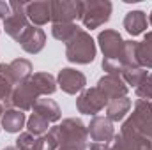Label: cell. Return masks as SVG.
<instances>
[{"label":"cell","mask_w":152,"mask_h":150,"mask_svg":"<svg viewBox=\"0 0 152 150\" xmlns=\"http://www.w3.org/2000/svg\"><path fill=\"white\" fill-rule=\"evenodd\" d=\"M57 88H58L57 79L50 73H34L27 81L14 87L9 104H11V108L28 111L34 108L37 99H41L42 95L48 97V95L55 94Z\"/></svg>","instance_id":"6da1fadb"},{"label":"cell","mask_w":152,"mask_h":150,"mask_svg":"<svg viewBox=\"0 0 152 150\" xmlns=\"http://www.w3.org/2000/svg\"><path fill=\"white\" fill-rule=\"evenodd\" d=\"M58 147H88V131L80 118H66L62 124L51 127Z\"/></svg>","instance_id":"7a4b0ae2"},{"label":"cell","mask_w":152,"mask_h":150,"mask_svg":"<svg viewBox=\"0 0 152 150\" xmlns=\"http://www.w3.org/2000/svg\"><path fill=\"white\" fill-rule=\"evenodd\" d=\"M96 51H97L96 41L83 28H80L75 34V37L66 44V58L71 64H78V66H87L94 62Z\"/></svg>","instance_id":"3957f363"},{"label":"cell","mask_w":152,"mask_h":150,"mask_svg":"<svg viewBox=\"0 0 152 150\" xmlns=\"http://www.w3.org/2000/svg\"><path fill=\"white\" fill-rule=\"evenodd\" d=\"M112 11H113V5L110 0H85L81 2L80 20L85 28L94 30L110 21Z\"/></svg>","instance_id":"277c9868"},{"label":"cell","mask_w":152,"mask_h":150,"mask_svg":"<svg viewBox=\"0 0 152 150\" xmlns=\"http://www.w3.org/2000/svg\"><path fill=\"white\" fill-rule=\"evenodd\" d=\"M9 7H11V14L4 20V28L9 37L20 42L25 32L32 27V23L28 21L25 12V2H9Z\"/></svg>","instance_id":"5b68a950"},{"label":"cell","mask_w":152,"mask_h":150,"mask_svg":"<svg viewBox=\"0 0 152 150\" xmlns=\"http://www.w3.org/2000/svg\"><path fill=\"white\" fill-rule=\"evenodd\" d=\"M108 103H110L108 97L97 87H90V88H85L83 92H80V95L76 99V108H78V111L83 113V115L96 117L99 111L106 110Z\"/></svg>","instance_id":"8992f818"},{"label":"cell","mask_w":152,"mask_h":150,"mask_svg":"<svg viewBox=\"0 0 152 150\" xmlns=\"http://www.w3.org/2000/svg\"><path fill=\"white\" fill-rule=\"evenodd\" d=\"M151 122H152V103L138 99L134 103V108H133V113L129 115V118L124 120V124L120 127V133H140Z\"/></svg>","instance_id":"52a82bcc"},{"label":"cell","mask_w":152,"mask_h":150,"mask_svg":"<svg viewBox=\"0 0 152 150\" xmlns=\"http://www.w3.org/2000/svg\"><path fill=\"white\" fill-rule=\"evenodd\" d=\"M88 131V140H92V143H103V145H110L115 138V127L113 122L104 115V117H92L90 124L87 125Z\"/></svg>","instance_id":"ba28073f"},{"label":"cell","mask_w":152,"mask_h":150,"mask_svg":"<svg viewBox=\"0 0 152 150\" xmlns=\"http://www.w3.org/2000/svg\"><path fill=\"white\" fill-rule=\"evenodd\" d=\"M97 42H99V48H101V51H103L106 60H120L122 62L124 39H122V36L117 30L106 28V30L99 32Z\"/></svg>","instance_id":"9c48e42d"},{"label":"cell","mask_w":152,"mask_h":150,"mask_svg":"<svg viewBox=\"0 0 152 150\" xmlns=\"http://www.w3.org/2000/svg\"><path fill=\"white\" fill-rule=\"evenodd\" d=\"M81 2L80 0H55L51 2V21L55 23H75L80 20Z\"/></svg>","instance_id":"30bf717a"},{"label":"cell","mask_w":152,"mask_h":150,"mask_svg":"<svg viewBox=\"0 0 152 150\" xmlns=\"http://www.w3.org/2000/svg\"><path fill=\"white\" fill-rule=\"evenodd\" d=\"M57 85L69 95H76L85 90L87 78L81 71H76L73 67H64L57 74Z\"/></svg>","instance_id":"8fae6325"},{"label":"cell","mask_w":152,"mask_h":150,"mask_svg":"<svg viewBox=\"0 0 152 150\" xmlns=\"http://www.w3.org/2000/svg\"><path fill=\"white\" fill-rule=\"evenodd\" d=\"M0 73H4L14 87H18L34 74V67L27 58H14L9 64H0Z\"/></svg>","instance_id":"7c38bea8"},{"label":"cell","mask_w":152,"mask_h":150,"mask_svg":"<svg viewBox=\"0 0 152 150\" xmlns=\"http://www.w3.org/2000/svg\"><path fill=\"white\" fill-rule=\"evenodd\" d=\"M112 150H152V141L140 133H118L110 145Z\"/></svg>","instance_id":"4fadbf2b"},{"label":"cell","mask_w":152,"mask_h":150,"mask_svg":"<svg viewBox=\"0 0 152 150\" xmlns=\"http://www.w3.org/2000/svg\"><path fill=\"white\" fill-rule=\"evenodd\" d=\"M96 87L108 97V101L127 97V92H129V87L126 85L122 76H113V74H104L103 78H99Z\"/></svg>","instance_id":"5bb4252c"},{"label":"cell","mask_w":152,"mask_h":150,"mask_svg":"<svg viewBox=\"0 0 152 150\" xmlns=\"http://www.w3.org/2000/svg\"><path fill=\"white\" fill-rule=\"evenodd\" d=\"M25 12L28 21L34 27H42L48 21H51V2L48 0H37L25 4Z\"/></svg>","instance_id":"9a60e30c"},{"label":"cell","mask_w":152,"mask_h":150,"mask_svg":"<svg viewBox=\"0 0 152 150\" xmlns=\"http://www.w3.org/2000/svg\"><path fill=\"white\" fill-rule=\"evenodd\" d=\"M18 44H21V48H23L27 53L37 55L39 51H42V48H44V44H46V34H44L39 27H34V25H32V27L25 32V36L21 37V41H20Z\"/></svg>","instance_id":"2e32d148"},{"label":"cell","mask_w":152,"mask_h":150,"mask_svg":"<svg viewBox=\"0 0 152 150\" xmlns=\"http://www.w3.org/2000/svg\"><path fill=\"white\" fill-rule=\"evenodd\" d=\"M32 111L39 115V117H42L46 122H58L60 120V117H62V111H60V106L53 101V99H48V97H41L36 101V104H34V108H32Z\"/></svg>","instance_id":"e0dca14e"},{"label":"cell","mask_w":152,"mask_h":150,"mask_svg":"<svg viewBox=\"0 0 152 150\" xmlns=\"http://www.w3.org/2000/svg\"><path fill=\"white\" fill-rule=\"evenodd\" d=\"M25 124H27V117L21 110L5 108V111L2 115V129H5V133L16 134L25 127Z\"/></svg>","instance_id":"ac0fdd59"},{"label":"cell","mask_w":152,"mask_h":150,"mask_svg":"<svg viewBox=\"0 0 152 150\" xmlns=\"http://www.w3.org/2000/svg\"><path fill=\"white\" fill-rule=\"evenodd\" d=\"M124 28L129 36H140L147 30V14L143 11H129L124 18Z\"/></svg>","instance_id":"d6986e66"},{"label":"cell","mask_w":152,"mask_h":150,"mask_svg":"<svg viewBox=\"0 0 152 150\" xmlns=\"http://www.w3.org/2000/svg\"><path fill=\"white\" fill-rule=\"evenodd\" d=\"M133 106L131 99L129 97H120V99H113L108 103L106 106V117L112 120V122H122L126 118V115L129 113Z\"/></svg>","instance_id":"ffe728a7"},{"label":"cell","mask_w":152,"mask_h":150,"mask_svg":"<svg viewBox=\"0 0 152 150\" xmlns=\"http://www.w3.org/2000/svg\"><path fill=\"white\" fill-rule=\"evenodd\" d=\"M138 64L143 69H152V32H147L142 42H138Z\"/></svg>","instance_id":"44dd1931"},{"label":"cell","mask_w":152,"mask_h":150,"mask_svg":"<svg viewBox=\"0 0 152 150\" xmlns=\"http://www.w3.org/2000/svg\"><path fill=\"white\" fill-rule=\"evenodd\" d=\"M80 28L76 27L75 23H55L51 27V34L57 41H62V42H69L71 39L75 37V34Z\"/></svg>","instance_id":"7402d4cb"},{"label":"cell","mask_w":152,"mask_h":150,"mask_svg":"<svg viewBox=\"0 0 152 150\" xmlns=\"http://www.w3.org/2000/svg\"><path fill=\"white\" fill-rule=\"evenodd\" d=\"M48 127H50V122H46L42 117H39L36 113H32L28 118H27V131L34 136H42L48 133Z\"/></svg>","instance_id":"603a6c76"},{"label":"cell","mask_w":152,"mask_h":150,"mask_svg":"<svg viewBox=\"0 0 152 150\" xmlns=\"http://www.w3.org/2000/svg\"><path fill=\"white\" fill-rule=\"evenodd\" d=\"M147 74V69H143V67H129V69H126L124 73H122V79L126 81V85L127 87H138V83L143 79V76Z\"/></svg>","instance_id":"cb8c5ba5"},{"label":"cell","mask_w":152,"mask_h":150,"mask_svg":"<svg viewBox=\"0 0 152 150\" xmlns=\"http://www.w3.org/2000/svg\"><path fill=\"white\" fill-rule=\"evenodd\" d=\"M136 95L143 101H152V73H147L143 76V79L138 83V87L134 88Z\"/></svg>","instance_id":"d4e9b609"},{"label":"cell","mask_w":152,"mask_h":150,"mask_svg":"<svg viewBox=\"0 0 152 150\" xmlns=\"http://www.w3.org/2000/svg\"><path fill=\"white\" fill-rule=\"evenodd\" d=\"M37 138L39 136H34L30 134L28 131L27 133H21L16 140V150H36L37 149Z\"/></svg>","instance_id":"484cf974"},{"label":"cell","mask_w":152,"mask_h":150,"mask_svg":"<svg viewBox=\"0 0 152 150\" xmlns=\"http://www.w3.org/2000/svg\"><path fill=\"white\" fill-rule=\"evenodd\" d=\"M57 149H58V141H57L55 134L51 133V129L46 134L37 138V149L36 150H57Z\"/></svg>","instance_id":"4316f807"},{"label":"cell","mask_w":152,"mask_h":150,"mask_svg":"<svg viewBox=\"0 0 152 150\" xmlns=\"http://www.w3.org/2000/svg\"><path fill=\"white\" fill-rule=\"evenodd\" d=\"M12 90H14V85L11 83V79L4 73H0V101H4L5 104H9Z\"/></svg>","instance_id":"83f0119b"},{"label":"cell","mask_w":152,"mask_h":150,"mask_svg":"<svg viewBox=\"0 0 152 150\" xmlns=\"http://www.w3.org/2000/svg\"><path fill=\"white\" fill-rule=\"evenodd\" d=\"M9 14H11V7H9V2H0V18H2V20H5Z\"/></svg>","instance_id":"f1b7e54d"},{"label":"cell","mask_w":152,"mask_h":150,"mask_svg":"<svg viewBox=\"0 0 152 150\" xmlns=\"http://www.w3.org/2000/svg\"><path fill=\"white\" fill-rule=\"evenodd\" d=\"M87 150H112L110 145H103V143H90Z\"/></svg>","instance_id":"f546056e"},{"label":"cell","mask_w":152,"mask_h":150,"mask_svg":"<svg viewBox=\"0 0 152 150\" xmlns=\"http://www.w3.org/2000/svg\"><path fill=\"white\" fill-rule=\"evenodd\" d=\"M140 134H143L145 138H149V140L152 141V122H151V124H147V125L140 131Z\"/></svg>","instance_id":"4dcf8cb0"},{"label":"cell","mask_w":152,"mask_h":150,"mask_svg":"<svg viewBox=\"0 0 152 150\" xmlns=\"http://www.w3.org/2000/svg\"><path fill=\"white\" fill-rule=\"evenodd\" d=\"M57 150H87V147H58Z\"/></svg>","instance_id":"1f68e13d"},{"label":"cell","mask_w":152,"mask_h":150,"mask_svg":"<svg viewBox=\"0 0 152 150\" xmlns=\"http://www.w3.org/2000/svg\"><path fill=\"white\" fill-rule=\"evenodd\" d=\"M4 111H5V108H4V104L0 103V129H2V115H4Z\"/></svg>","instance_id":"d6a6232c"},{"label":"cell","mask_w":152,"mask_h":150,"mask_svg":"<svg viewBox=\"0 0 152 150\" xmlns=\"http://www.w3.org/2000/svg\"><path fill=\"white\" fill-rule=\"evenodd\" d=\"M4 150H16V147H5Z\"/></svg>","instance_id":"836d02e7"},{"label":"cell","mask_w":152,"mask_h":150,"mask_svg":"<svg viewBox=\"0 0 152 150\" xmlns=\"http://www.w3.org/2000/svg\"><path fill=\"white\" fill-rule=\"evenodd\" d=\"M149 23L152 25V11H151V14H149Z\"/></svg>","instance_id":"e575fe53"}]
</instances>
